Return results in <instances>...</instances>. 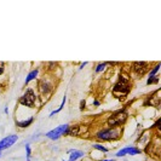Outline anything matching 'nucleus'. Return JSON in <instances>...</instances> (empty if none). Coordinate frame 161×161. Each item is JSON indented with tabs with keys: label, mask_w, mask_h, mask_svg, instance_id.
<instances>
[{
	"label": "nucleus",
	"mask_w": 161,
	"mask_h": 161,
	"mask_svg": "<svg viewBox=\"0 0 161 161\" xmlns=\"http://www.w3.org/2000/svg\"><path fill=\"white\" fill-rule=\"evenodd\" d=\"M128 91H130V85H128L127 80H125V79H122V78H121L120 81H119V82L114 86V88H113V92H114V93L120 92L121 95H126Z\"/></svg>",
	"instance_id": "39448f33"
},
{
	"label": "nucleus",
	"mask_w": 161,
	"mask_h": 161,
	"mask_svg": "<svg viewBox=\"0 0 161 161\" xmlns=\"http://www.w3.org/2000/svg\"><path fill=\"white\" fill-rule=\"evenodd\" d=\"M141 153V150L139 149H137V148H135V147H128V148H124V149H121L119 150L118 153H116V156H124V155H126V154H130V155H137V154H139Z\"/></svg>",
	"instance_id": "0eeeda50"
},
{
	"label": "nucleus",
	"mask_w": 161,
	"mask_h": 161,
	"mask_svg": "<svg viewBox=\"0 0 161 161\" xmlns=\"http://www.w3.org/2000/svg\"><path fill=\"white\" fill-rule=\"evenodd\" d=\"M4 73V63L2 62H0V75Z\"/></svg>",
	"instance_id": "a211bd4d"
},
{
	"label": "nucleus",
	"mask_w": 161,
	"mask_h": 161,
	"mask_svg": "<svg viewBox=\"0 0 161 161\" xmlns=\"http://www.w3.org/2000/svg\"><path fill=\"white\" fill-rule=\"evenodd\" d=\"M108 63H101V64H98L97 65V68H96V73H100V72H102L104 68H105V65H107Z\"/></svg>",
	"instance_id": "2eb2a0df"
},
{
	"label": "nucleus",
	"mask_w": 161,
	"mask_h": 161,
	"mask_svg": "<svg viewBox=\"0 0 161 161\" xmlns=\"http://www.w3.org/2000/svg\"><path fill=\"white\" fill-rule=\"evenodd\" d=\"M20 103L22 105H26V107H33L34 103H35V93L32 88H28L26 91V93L21 97Z\"/></svg>",
	"instance_id": "7ed1b4c3"
},
{
	"label": "nucleus",
	"mask_w": 161,
	"mask_h": 161,
	"mask_svg": "<svg viewBox=\"0 0 161 161\" xmlns=\"http://www.w3.org/2000/svg\"><path fill=\"white\" fill-rule=\"evenodd\" d=\"M34 121V119L33 118H29L28 120H24V121H17L16 124H17V126H20V127H28L32 122Z\"/></svg>",
	"instance_id": "9b49d317"
},
{
	"label": "nucleus",
	"mask_w": 161,
	"mask_h": 161,
	"mask_svg": "<svg viewBox=\"0 0 161 161\" xmlns=\"http://www.w3.org/2000/svg\"><path fill=\"white\" fill-rule=\"evenodd\" d=\"M103 161H115V160H103Z\"/></svg>",
	"instance_id": "412c9836"
},
{
	"label": "nucleus",
	"mask_w": 161,
	"mask_h": 161,
	"mask_svg": "<svg viewBox=\"0 0 161 161\" xmlns=\"http://www.w3.org/2000/svg\"><path fill=\"white\" fill-rule=\"evenodd\" d=\"M69 154H70L69 161H77L79 158H81V156L84 155L82 151H80V150H74V149H70V150H69Z\"/></svg>",
	"instance_id": "1a4fd4ad"
},
{
	"label": "nucleus",
	"mask_w": 161,
	"mask_h": 161,
	"mask_svg": "<svg viewBox=\"0 0 161 161\" xmlns=\"http://www.w3.org/2000/svg\"><path fill=\"white\" fill-rule=\"evenodd\" d=\"M158 82H159V78L158 77H149V79L147 81L148 85H150V84H158Z\"/></svg>",
	"instance_id": "ddd939ff"
},
{
	"label": "nucleus",
	"mask_w": 161,
	"mask_h": 161,
	"mask_svg": "<svg viewBox=\"0 0 161 161\" xmlns=\"http://www.w3.org/2000/svg\"><path fill=\"white\" fill-rule=\"evenodd\" d=\"M64 103H65V97H63V100H62V103H61V105L58 107V109H56L55 112H52L51 114H50V116H53L55 114H57V113H60L61 110L63 109V107H64Z\"/></svg>",
	"instance_id": "f8f14e48"
},
{
	"label": "nucleus",
	"mask_w": 161,
	"mask_h": 161,
	"mask_svg": "<svg viewBox=\"0 0 161 161\" xmlns=\"http://www.w3.org/2000/svg\"><path fill=\"white\" fill-rule=\"evenodd\" d=\"M93 148H95V149H97V150H100V151H103V153H107V151H108V149H107L105 147L101 145V144H95V145H93Z\"/></svg>",
	"instance_id": "4468645a"
},
{
	"label": "nucleus",
	"mask_w": 161,
	"mask_h": 161,
	"mask_svg": "<svg viewBox=\"0 0 161 161\" xmlns=\"http://www.w3.org/2000/svg\"><path fill=\"white\" fill-rule=\"evenodd\" d=\"M159 68H160V64H158V65H155V67H154V69H153V70L150 72V74H149V77H154V75H155V74H156L158 72H159Z\"/></svg>",
	"instance_id": "dca6fc26"
},
{
	"label": "nucleus",
	"mask_w": 161,
	"mask_h": 161,
	"mask_svg": "<svg viewBox=\"0 0 161 161\" xmlns=\"http://www.w3.org/2000/svg\"><path fill=\"white\" fill-rule=\"evenodd\" d=\"M0 156H1V154H0Z\"/></svg>",
	"instance_id": "4be33fe9"
},
{
	"label": "nucleus",
	"mask_w": 161,
	"mask_h": 161,
	"mask_svg": "<svg viewBox=\"0 0 161 161\" xmlns=\"http://www.w3.org/2000/svg\"><path fill=\"white\" fill-rule=\"evenodd\" d=\"M84 108H85V101H81V103H80V109H81V110H84Z\"/></svg>",
	"instance_id": "6ab92c4d"
},
{
	"label": "nucleus",
	"mask_w": 161,
	"mask_h": 161,
	"mask_svg": "<svg viewBox=\"0 0 161 161\" xmlns=\"http://www.w3.org/2000/svg\"><path fill=\"white\" fill-rule=\"evenodd\" d=\"M18 139V137L16 136V135H11V136H7V137H5L4 139H1L0 141V150H2V149H7V148H10L14 143H16V141Z\"/></svg>",
	"instance_id": "423d86ee"
},
{
	"label": "nucleus",
	"mask_w": 161,
	"mask_h": 161,
	"mask_svg": "<svg viewBox=\"0 0 161 161\" xmlns=\"http://www.w3.org/2000/svg\"><path fill=\"white\" fill-rule=\"evenodd\" d=\"M126 119H127V113H126L125 110H119V112L114 113V114L108 119V124H109V126H112L113 128H115L116 126L121 125Z\"/></svg>",
	"instance_id": "f257e3e1"
},
{
	"label": "nucleus",
	"mask_w": 161,
	"mask_h": 161,
	"mask_svg": "<svg viewBox=\"0 0 161 161\" xmlns=\"http://www.w3.org/2000/svg\"><path fill=\"white\" fill-rule=\"evenodd\" d=\"M68 127H69L68 125H61L58 127H56L55 130L47 132V133H46V137L50 138V139H57V138H60L62 135L65 133V131H67Z\"/></svg>",
	"instance_id": "20e7f679"
},
{
	"label": "nucleus",
	"mask_w": 161,
	"mask_h": 161,
	"mask_svg": "<svg viewBox=\"0 0 161 161\" xmlns=\"http://www.w3.org/2000/svg\"><path fill=\"white\" fill-rule=\"evenodd\" d=\"M93 104H95V105H100V102H98V101H95V102H93Z\"/></svg>",
	"instance_id": "aec40b11"
},
{
	"label": "nucleus",
	"mask_w": 161,
	"mask_h": 161,
	"mask_svg": "<svg viewBox=\"0 0 161 161\" xmlns=\"http://www.w3.org/2000/svg\"><path fill=\"white\" fill-rule=\"evenodd\" d=\"M26 150H27V160H30V147L29 145H26Z\"/></svg>",
	"instance_id": "f3484780"
},
{
	"label": "nucleus",
	"mask_w": 161,
	"mask_h": 161,
	"mask_svg": "<svg viewBox=\"0 0 161 161\" xmlns=\"http://www.w3.org/2000/svg\"><path fill=\"white\" fill-rule=\"evenodd\" d=\"M119 131L116 128H110V130H103L101 132L97 133V138L102 141H112V139H116L119 137Z\"/></svg>",
	"instance_id": "f03ea898"
},
{
	"label": "nucleus",
	"mask_w": 161,
	"mask_h": 161,
	"mask_svg": "<svg viewBox=\"0 0 161 161\" xmlns=\"http://www.w3.org/2000/svg\"><path fill=\"white\" fill-rule=\"evenodd\" d=\"M148 69V63L147 62H135L133 63V70L137 74H144Z\"/></svg>",
	"instance_id": "6e6552de"
},
{
	"label": "nucleus",
	"mask_w": 161,
	"mask_h": 161,
	"mask_svg": "<svg viewBox=\"0 0 161 161\" xmlns=\"http://www.w3.org/2000/svg\"><path fill=\"white\" fill-rule=\"evenodd\" d=\"M38 73H39V70H38V69H34V70H32V72H30V73L28 74L27 79H26V84H28V82H30L32 80H34V79L37 78Z\"/></svg>",
	"instance_id": "9d476101"
}]
</instances>
